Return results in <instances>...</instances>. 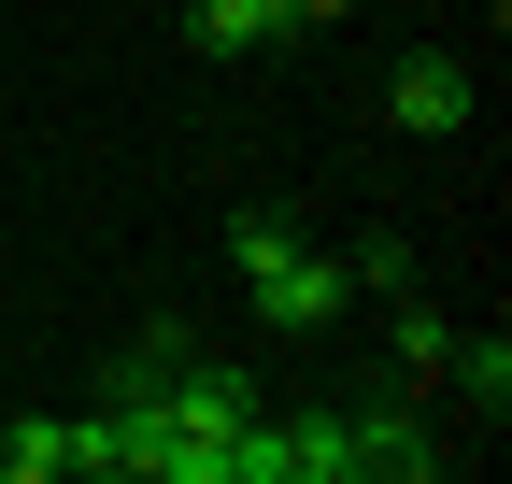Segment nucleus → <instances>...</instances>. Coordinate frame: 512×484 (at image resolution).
Segmentation results:
<instances>
[{
    "label": "nucleus",
    "instance_id": "1",
    "mask_svg": "<svg viewBox=\"0 0 512 484\" xmlns=\"http://www.w3.org/2000/svg\"><path fill=\"white\" fill-rule=\"evenodd\" d=\"M228 271H242V299H256V328H342V314H356L342 257L299 242L285 214H242V228H228Z\"/></svg>",
    "mask_w": 512,
    "mask_h": 484
},
{
    "label": "nucleus",
    "instance_id": "2",
    "mask_svg": "<svg viewBox=\"0 0 512 484\" xmlns=\"http://www.w3.org/2000/svg\"><path fill=\"white\" fill-rule=\"evenodd\" d=\"M384 114H399V129H427V143L470 129V57H456V43H413L399 72H384Z\"/></svg>",
    "mask_w": 512,
    "mask_h": 484
},
{
    "label": "nucleus",
    "instance_id": "3",
    "mask_svg": "<svg viewBox=\"0 0 512 484\" xmlns=\"http://www.w3.org/2000/svg\"><path fill=\"white\" fill-rule=\"evenodd\" d=\"M185 356H200V328H185V314H143V328H128V342L100 356V399H128V413H157V385L185 371Z\"/></svg>",
    "mask_w": 512,
    "mask_h": 484
},
{
    "label": "nucleus",
    "instance_id": "4",
    "mask_svg": "<svg viewBox=\"0 0 512 484\" xmlns=\"http://www.w3.org/2000/svg\"><path fill=\"white\" fill-rule=\"evenodd\" d=\"M299 15L285 0H185V57H285Z\"/></svg>",
    "mask_w": 512,
    "mask_h": 484
},
{
    "label": "nucleus",
    "instance_id": "5",
    "mask_svg": "<svg viewBox=\"0 0 512 484\" xmlns=\"http://www.w3.org/2000/svg\"><path fill=\"white\" fill-rule=\"evenodd\" d=\"M370 470H384V484H427V470H441V442L413 428L399 399H370V413H356V484H370Z\"/></svg>",
    "mask_w": 512,
    "mask_h": 484
},
{
    "label": "nucleus",
    "instance_id": "6",
    "mask_svg": "<svg viewBox=\"0 0 512 484\" xmlns=\"http://www.w3.org/2000/svg\"><path fill=\"white\" fill-rule=\"evenodd\" d=\"M271 470H285V484H356V413H299V428H271Z\"/></svg>",
    "mask_w": 512,
    "mask_h": 484
},
{
    "label": "nucleus",
    "instance_id": "7",
    "mask_svg": "<svg viewBox=\"0 0 512 484\" xmlns=\"http://www.w3.org/2000/svg\"><path fill=\"white\" fill-rule=\"evenodd\" d=\"M441 385H456V399L484 413V428H498V413H512V342H498V328H456V356H441Z\"/></svg>",
    "mask_w": 512,
    "mask_h": 484
},
{
    "label": "nucleus",
    "instance_id": "8",
    "mask_svg": "<svg viewBox=\"0 0 512 484\" xmlns=\"http://www.w3.org/2000/svg\"><path fill=\"white\" fill-rule=\"evenodd\" d=\"M0 484H72V413H15L0 428Z\"/></svg>",
    "mask_w": 512,
    "mask_h": 484
},
{
    "label": "nucleus",
    "instance_id": "9",
    "mask_svg": "<svg viewBox=\"0 0 512 484\" xmlns=\"http://www.w3.org/2000/svg\"><path fill=\"white\" fill-rule=\"evenodd\" d=\"M384 356H399V371H441V356H456V314H427V299L399 285L384 299Z\"/></svg>",
    "mask_w": 512,
    "mask_h": 484
},
{
    "label": "nucleus",
    "instance_id": "10",
    "mask_svg": "<svg viewBox=\"0 0 512 484\" xmlns=\"http://www.w3.org/2000/svg\"><path fill=\"white\" fill-rule=\"evenodd\" d=\"M342 285H356V299H399V285H413V242H384V228L342 242Z\"/></svg>",
    "mask_w": 512,
    "mask_h": 484
},
{
    "label": "nucleus",
    "instance_id": "11",
    "mask_svg": "<svg viewBox=\"0 0 512 484\" xmlns=\"http://www.w3.org/2000/svg\"><path fill=\"white\" fill-rule=\"evenodd\" d=\"M285 15H299V29H328V15H356V0H285Z\"/></svg>",
    "mask_w": 512,
    "mask_h": 484
}]
</instances>
